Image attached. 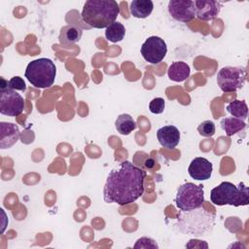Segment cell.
<instances>
[{"instance_id": "44dd1931", "label": "cell", "mask_w": 249, "mask_h": 249, "mask_svg": "<svg viewBox=\"0 0 249 249\" xmlns=\"http://www.w3.org/2000/svg\"><path fill=\"white\" fill-rule=\"evenodd\" d=\"M125 35L124 26L119 22L115 21L111 25H109L105 30V37L112 43H117L122 41Z\"/></svg>"}, {"instance_id": "ba28073f", "label": "cell", "mask_w": 249, "mask_h": 249, "mask_svg": "<svg viewBox=\"0 0 249 249\" xmlns=\"http://www.w3.org/2000/svg\"><path fill=\"white\" fill-rule=\"evenodd\" d=\"M24 109V99L16 90L6 89L0 90V113L9 117H17Z\"/></svg>"}, {"instance_id": "277c9868", "label": "cell", "mask_w": 249, "mask_h": 249, "mask_svg": "<svg viewBox=\"0 0 249 249\" xmlns=\"http://www.w3.org/2000/svg\"><path fill=\"white\" fill-rule=\"evenodd\" d=\"M210 200L213 204L218 206L227 204L235 207L248 205L249 190L243 182H240L238 186H235L231 182L225 181L211 190Z\"/></svg>"}, {"instance_id": "30bf717a", "label": "cell", "mask_w": 249, "mask_h": 249, "mask_svg": "<svg viewBox=\"0 0 249 249\" xmlns=\"http://www.w3.org/2000/svg\"><path fill=\"white\" fill-rule=\"evenodd\" d=\"M168 13L177 21L189 22L196 17L194 1L171 0L168 2Z\"/></svg>"}, {"instance_id": "9a60e30c", "label": "cell", "mask_w": 249, "mask_h": 249, "mask_svg": "<svg viewBox=\"0 0 249 249\" xmlns=\"http://www.w3.org/2000/svg\"><path fill=\"white\" fill-rule=\"evenodd\" d=\"M191 73L190 66L184 61H174L171 63L167 70V76L171 81L183 82L185 81Z\"/></svg>"}, {"instance_id": "7402d4cb", "label": "cell", "mask_w": 249, "mask_h": 249, "mask_svg": "<svg viewBox=\"0 0 249 249\" xmlns=\"http://www.w3.org/2000/svg\"><path fill=\"white\" fill-rule=\"evenodd\" d=\"M197 131L203 137H212L215 134V124L210 120L203 121L198 124Z\"/></svg>"}, {"instance_id": "8992f818", "label": "cell", "mask_w": 249, "mask_h": 249, "mask_svg": "<svg viewBox=\"0 0 249 249\" xmlns=\"http://www.w3.org/2000/svg\"><path fill=\"white\" fill-rule=\"evenodd\" d=\"M203 202L204 191L202 186L187 182L177 189L175 203L181 211L198 209L202 206Z\"/></svg>"}, {"instance_id": "2e32d148", "label": "cell", "mask_w": 249, "mask_h": 249, "mask_svg": "<svg viewBox=\"0 0 249 249\" xmlns=\"http://www.w3.org/2000/svg\"><path fill=\"white\" fill-rule=\"evenodd\" d=\"M153 9L154 3L151 0H133L129 5L130 14L137 18H146L151 15Z\"/></svg>"}, {"instance_id": "cb8c5ba5", "label": "cell", "mask_w": 249, "mask_h": 249, "mask_svg": "<svg viewBox=\"0 0 249 249\" xmlns=\"http://www.w3.org/2000/svg\"><path fill=\"white\" fill-rule=\"evenodd\" d=\"M8 89L14 90H20L24 91L26 89V84L23 79L19 76H14L8 81Z\"/></svg>"}, {"instance_id": "4316f807", "label": "cell", "mask_w": 249, "mask_h": 249, "mask_svg": "<svg viewBox=\"0 0 249 249\" xmlns=\"http://www.w3.org/2000/svg\"><path fill=\"white\" fill-rule=\"evenodd\" d=\"M155 160L153 159H148L145 160V166L148 168V169H151L155 166Z\"/></svg>"}, {"instance_id": "4fadbf2b", "label": "cell", "mask_w": 249, "mask_h": 249, "mask_svg": "<svg viewBox=\"0 0 249 249\" xmlns=\"http://www.w3.org/2000/svg\"><path fill=\"white\" fill-rule=\"evenodd\" d=\"M20 137V131L17 124L13 123H0V148L9 149L14 146Z\"/></svg>"}, {"instance_id": "3957f363", "label": "cell", "mask_w": 249, "mask_h": 249, "mask_svg": "<svg viewBox=\"0 0 249 249\" xmlns=\"http://www.w3.org/2000/svg\"><path fill=\"white\" fill-rule=\"evenodd\" d=\"M215 225V213L203 209L182 211L178 215V228L182 232L194 235H206Z\"/></svg>"}, {"instance_id": "ac0fdd59", "label": "cell", "mask_w": 249, "mask_h": 249, "mask_svg": "<svg viewBox=\"0 0 249 249\" xmlns=\"http://www.w3.org/2000/svg\"><path fill=\"white\" fill-rule=\"evenodd\" d=\"M246 125L247 124L243 120L234 117L224 118L220 123V126L226 132L227 136H232L242 131Z\"/></svg>"}, {"instance_id": "7a4b0ae2", "label": "cell", "mask_w": 249, "mask_h": 249, "mask_svg": "<svg viewBox=\"0 0 249 249\" xmlns=\"http://www.w3.org/2000/svg\"><path fill=\"white\" fill-rule=\"evenodd\" d=\"M120 14V6L115 0L86 1L81 18L85 23L93 28H107L115 22Z\"/></svg>"}, {"instance_id": "d4e9b609", "label": "cell", "mask_w": 249, "mask_h": 249, "mask_svg": "<svg viewBox=\"0 0 249 249\" xmlns=\"http://www.w3.org/2000/svg\"><path fill=\"white\" fill-rule=\"evenodd\" d=\"M133 248H159V245L157 244V242L150 238V237H146V236H143V237H140L136 240L135 244L133 245Z\"/></svg>"}, {"instance_id": "9c48e42d", "label": "cell", "mask_w": 249, "mask_h": 249, "mask_svg": "<svg viewBox=\"0 0 249 249\" xmlns=\"http://www.w3.org/2000/svg\"><path fill=\"white\" fill-rule=\"evenodd\" d=\"M140 52L147 62L151 64H158L165 57L167 47L163 39L160 37L151 36L142 44Z\"/></svg>"}, {"instance_id": "7c38bea8", "label": "cell", "mask_w": 249, "mask_h": 249, "mask_svg": "<svg viewBox=\"0 0 249 249\" xmlns=\"http://www.w3.org/2000/svg\"><path fill=\"white\" fill-rule=\"evenodd\" d=\"M213 171V164L205 158L197 157L195 158L189 167H188V173L189 175L198 181L207 180L211 177Z\"/></svg>"}, {"instance_id": "52a82bcc", "label": "cell", "mask_w": 249, "mask_h": 249, "mask_svg": "<svg viewBox=\"0 0 249 249\" xmlns=\"http://www.w3.org/2000/svg\"><path fill=\"white\" fill-rule=\"evenodd\" d=\"M246 81L244 67L225 66L217 73V84L222 91L232 92L241 89Z\"/></svg>"}, {"instance_id": "5b68a950", "label": "cell", "mask_w": 249, "mask_h": 249, "mask_svg": "<svg viewBox=\"0 0 249 249\" xmlns=\"http://www.w3.org/2000/svg\"><path fill=\"white\" fill-rule=\"evenodd\" d=\"M24 76L35 88H50L54 82L56 67L53 61L50 58H37L27 64Z\"/></svg>"}, {"instance_id": "603a6c76", "label": "cell", "mask_w": 249, "mask_h": 249, "mask_svg": "<svg viewBox=\"0 0 249 249\" xmlns=\"http://www.w3.org/2000/svg\"><path fill=\"white\" fill-rule=\"evenodd\" d=\"M165 108V100L161 97H156L149 103V110L153 114H161Z\"/></svg>"}, {"instance_id": "8fae6325", "label": "cell", "mask_w": 249, "mask_h": 249, "mask_svg": "<svg viewBox=\"0 0 249 249\" xmlns=\"http://www.w3.org/2000/svg\"><path fill=\"white\" fill-rule=\"evenodd\" d=\"M196 17L203 21H209L216 18L220 13L221 4L214 0H196L194 1Z\"/></svg>"}, {"instance_id": "5bb4252c", "label": "cell", "mask_w": 249, "mask_h": 249, "mask_svg": "<svg viewBox=\"0 0 249 249\" xmlns=\"http://www.w3.org/2000/svg\"><path fill=\"white\" fill-rule=\"evenodd\" d=\"M157 138L162 147L174 149L179 144L180 131L174 125H164L157 130Z\"/></svg>"}, {"instance_id": "6da1fadb", "label": "cell", "mask_w": 249, "mask_h": 249, "mask_svg": "<svg viewBox=\"0 0 249 249\" xmlns=\"http://www.w3.org/2000/svg\"><path fill=\"white\" fill-rule=\"evenodd\" d=\"M146 171L128 160L113 168L103 188V197L107 203L127 205L137 200L144 193Z\"/></svg>"}, {"instance_id": "e0dca14e", "label": "cell", "mask_w": 249, "mask_h": 249, "mask_svg": "<svg viewBox=\"0 0 249 249\" xmlns=\"http://www.w3.org/2000/svg\"><path fill=\"white\" fill-rule=\"evenodd\" d=\"M83 31L80 27L74 25L63 26L59 34V43L63 46H70L80 41Z\"/></svg>"}, {"instance_id": "d6986e66", "label": "cell", "mask_w": 249, "mask_h": 249, "mask_svg": "<svg viewBox=\"0 0 249 249\" xmlns=\"http://www.w3.org/2000/svg\"><path fill=\"white\" fill-rule=\"evenodd\" d=\"M136 123L129 114H121L115 121V127L122 135H128L136 128Z\"/></svg>"}, {"instance_id": "ffe728a7", "label": "cell", "mask_w": 249, "mask_h": 249, "mask_svg": "<svg viewBox=\"0 0 249 249\" xmlns=\"http://www.w3.org/2000/svg\"><path fill=\"white\" fill-rule=\"evenodd\" d=\"M226 109L234 118L244 121L248 117V106L244 100L234 99L227 105Z\"/></svg>"}, {"instance_id": "484cf974", "label": "cell", "mask_w": 249, "mask_h": 249, "mask_svg": "<svg viewBox=\"0 0 249 249\" xmlns=\"http://www.w3.org/2000/svg\"><path fill=\"white\" fill-rule=\"evenodd\" d=\"M188 248H207L208 244L205 241H201L198 239H191L189 243L186 244Z\"/></svg>"}]
</instances>
